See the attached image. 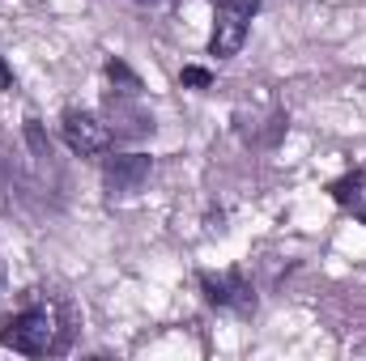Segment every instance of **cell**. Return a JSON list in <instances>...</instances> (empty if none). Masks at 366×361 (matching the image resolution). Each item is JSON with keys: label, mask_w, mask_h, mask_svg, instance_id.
I'll return each instance as SVG.
<instances>
[{"label": "cell", "mask_w": 366, "mask_h": 361, "mask_svg": "<svg viewBox=\"0 0 366 361\" xmlns=\"http://www.w3.org/2000/svg\"><path fill=\"white\" fill-rule=\"evenodd\" d=\"M51 336H56V323H51L47 310H21V315L0 319V345L13 349V353L39 357V353L51 349Z\"/></svg>", "instance_id": "6da1fadb"}, {"label": "cell", "mask_w": 366, "mask_h": 361, "mask_svg": "<svg viewBox=\"0 0 366 361\" xmlns=\"http://www.w3.org/2000/svg\"><path fill=\"white\" fill-rule=\"evenodd\" d=\"M260 0H217V17H213V39H209V56L226 60L243 47L247 39V21L256 17Z\"/></svg>", "instance_id": "7a4b0ae2"}, {"label": "cell", "mask_w": 366, "mask_h": 361, "mask_svg": "<svg viewBox=\"0 0 366 361\" xmlns=\"http://www.w3.org/2000/svg\"><path fill=\"white\" fill-rule=\"evenodd\" d=\"M64 145L81 158L111 149V123H102L94 111H64Z\"/></svg>", "instance_id": "3957f363"}, {"label": "cell", "mask_w": 366, "mask_h": 361, "mask_svg": "<svg viewBox=\"0 0 366 361\" xmlns=\"http://www.w3.org/2000/svg\"><path fill=\"white\" fill-rule=\"evenodd\" d=\"M145 179H149V158L145 153H119V158H107V166H102V183H107L111 195H128Z\"/></svg>", "instance_id": "277c9868"}, {"label": "cell", "mask_w": 366, "mask_h": 361, "mask_svg": "<svg viewBox=\"0 0 366 361\" xmlns=\"http://www.w3.org/2000/svg\"><path fill=\"white\" fill-rule=\"evenodd\" d=\"M200 289H204V298L213 302V306H234V310H252L256 306V298H252V289L243 285V276L239 272H226V276H200Z\"/></svg>", "instance_id": "5b68a950"}, {"label": "cell", "mask_w": 366, "mask_h": 361, "mask_svg": "<svg viewBox=\"0 0 366 361\" xmlns=\"http://www.w3.org/2000/svg\"><path fill=\"white\" fill-rule=\"evenodd\" d=\"M362 183H366L362 171H350L345 179H337L328 191H332V200H337V204H358V200H362Z\"/></svg>", "instance_id": "8992f818"}, {"label": "cell", "mask_w": 366, "mask_h": 361, "mask_svg": "<svg viewBox=\"0 0 366 361\" xmlns=\"http://www.w3.org/2000/svg\"><path fill=\"white\" fill-rule=\"evenodd\" d=\"M107 77H111V81H119V86H124L128 93H137V90H141L137 73H132V68H128L124 60H111V64H107Z\"/></svg>", "instance_id": "52a82bcc"}, {"label": "cell", "mask_w": 366, "mask_h": 361, "mask_svg": "<svg viewBox=\"0 0 366 361\" xmlns=\"http://www.w3.org/2000/svg\"><path fill=\"white\" fill-rule=\"evenodd\" d=\"M183 86H196V90H204V86H213V77H209V68H183L179 73Z\"/></svg>", "instance_id": "ba28073f"}, {"label": "cell", "mask_w": 366, "mask_h": 361, "mask_svg": "<svg viewBox=\"0 0 366 361\" xmlns=\"http://www.w3.org/2000/svg\"><path fill=\"white\" fill-rule=\"evenodd\" d=\"M0 90H13V68L4 64V56H0Z\"/></svg>", "instance_id": "9c48e42d"}, {"label": "cell", "mask_w": 366, "mask_h": 361, "mask_svg": "<svg viewBox=\"0 0 366 361\" xmlns=\"http://www.w3.org/2000/svg\"><path fill=\"white\" fill-rule=\"evenodd\" d=\"M358 217H362V225H366V204H358Z\"/></svg>", "instance_id": "30bf717a"}]
</instances>
